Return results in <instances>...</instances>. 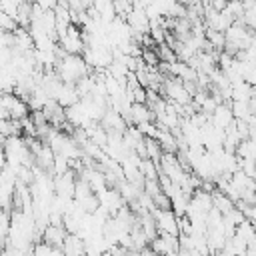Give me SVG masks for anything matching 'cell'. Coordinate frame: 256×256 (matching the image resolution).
Listing matches in <instances>:
<instances>
[{"label": "cell", "mask_w": 256, "mask_h": 256, "mask_svg": "<svg viewBox=\"0 0 256 256\" xmlns=\"http://www.w3.org/2000/svg\"><path fill=\"white\" fill-rule=\"evenodd\" d=\"M96 198H98V204H100V208L108 214V216H116L124 206H126V202L122 200V196H120V192L116 190V188H104L102 192H98L96 194Z\"/></svg>", "instance_id": "obj_4"}, {"label": "cell", "mask_w": 256, "mask_h": 256, "mask_svg": "<svg viewBox=\"0 0 256 256\" xmlns=\"http://www.w3.org/2000/svg\"><path fill=\"white\" fill-rule=\"evenodd\" d=\"M178 2H180V0H178Z\"/></svg>", "instance_id": "obj_18"}, {"label": "cell", "mask_w": 256, "mask_h": 256, "mask_svg": "<svg viewBox=\"0 0 256 256\" xmlns=\"http://www.w3.org/2000/svg\"><path fill=\"white\" fill-rule=\"evenodd\" d=\"M154 222H156V230L158 234H168V236H180L178 230V216L172 210H152Z\"/></svg>", "instance_id": "obj_5"}, {"label": "cell", "mask_w": 256, "mask_h": 256, "mask_svg": "<svg viewBox=\"0 0 256 256\" xmlns=\"http://www.w3.org/2000/svg\"><path fill=\"white\" fill-rule=\"evenodd\" d=\"M244 256H248V254H244Z\"/></svg>", "instance_id": "obj_17"}, {"label": "cell", "mask_w": 256, "mask_h": 256, "mask_svg": "<svg viewBox=\"0 0 256 256\" xmlns=\"http://www.w3.org/2000/svg\"><path fill=\"white\" fill-rule=\"evenodd\" d=\"M212 208L214 210H218L222 216H226L230 210H234L236 208V202L234 200H230L224 192H220V190H212Z\"/></svg>", "instance_id": "obj_12"}, {"label": "cell", "mask_w": 256, "mask_h": 256, "mask_svg": "<svg viewBox=\"0 0 256 256\" xmlns=\"http://www.w3.org/2000/svg\"><path fill=\"white\" fill-rule=\"evenodd\" d=\"M154 114L146 104H132L130 106V114H128V126H140L146 122H152Z\"/></svg>", "instance_id": "obj_11"}, {"label": "cell", "mask_w": 256, "mask_h": 256, "mask_svg": "<svg viewBox=\"0 0 256 256\" xmlns=\"http://www.w3.org/2000/svg\"><path fill=\"white\" fill-rule=\"evenodd\" d=\"M54 100L66 110L68 106L76 104V102L80 100V96H78L74 84H64V82H60V86H58V90H56V94H54Z\"/></svg>", "instance_id": "obj_9"}, {"label": "cell", "mask_w": 256, "mask_h": 256, "mask_svg": "<svg viewBox=\"0 0 256 256\" xmlns=\"http://www.w3.org/2000/svg\"><path fill=\"white\" fill-rule=\"evenodd\" d=\"M208 120H210V124L212 126H216V128H220V130H226L232 122H234V116H232V110H230V104H218L216 106V110L208 116Z\"/></svg>", "instance_id": "obj_7"}, {"label": "cell", "mask_w": 256, "mask_h": 256, "mask_svg": "<svg viewBox=\"0 0 256 256\" xmlns=\"http://www.w3.org/2000/svg\"><path fill=\"white\" fill-rule=\"evenodd\" d=\"M238 238H242L246 244H250L252 240H256V228L250 220H242L238 226H236V232H234Z\"/></svg>", "instance_id": "obj_13"}, {"label": "cell", "mask_w": 256, "mask_h": 256, "mask_svg": "<svg viewBox=\"0 0 256 256\" xmlns=\"http://www.w3.org/2000/svg\"><path fill=\"white\" fill-rule=\"evenodd\" d=\"M66 228L62 224H48L44 230H42V242L54 246V248H60L64 238H66Z\"/></svg>", "instance_id": "obj_10"}, {"label": "cell", "mask_w": 256, "mask_h": 256, "mask_svg": "<svg viewBox=\"0 0 256 256\" xmlns=\"http://www.w3.org/2000/svg\"><path fill=\"white\" fill-rule=\"evenodd\" d=\"M122 256H140V252H136V250H126Z\"/></svg>", "instance_id": "obj_16"}, {"label": "cell", "mask_w": 256, "mask_h": 256, "mask_svg": "<svg viewBox=\"0 0 256 256\" xmlns=\"http://www.w3.org/2000/svg\"><path fill=\"white\" fill-rule=\"evenodd\" d=\"M54 70H56L58 78L64 84H76L78 80H82L84 76L90 74V68H88V64L84 62L82 56H78V54H64L62 50L58 54Z\"/></svg>", "instance_id": "obj_1"}, {"label": "cell", "mask_w": 256, "mask_h": 256, "mask_svg": "<svg viewBox=\"0 0 256 256\" xmlns=\"http://www.w3.org/2000/svg\"><path fill=\"white\" fill-rule=\"evenodd\" d=\"M58 48H62L64 54H78L82 56L86 44H84V34H82V28L76 26V24H70L64 32V36L58 38Z\"/></svg>", "instance_id": "obj_2"}, {"label": "cell", "mask_w": 256, "mask_h": 256, "mask_svg": "<svg viewBox=\"0 0 256 256\" xmlns=\"http://www.w3.org/2000/svg\"><path fill=\"white\" fill-rule=\"evenodd\" d=\"M64 256H86V244L84 238H80L78 234H66L62 246H60Z\"/></svg>", "instance_id": "obj_8"}, {"label": "cell", "mask_w": 256, "mask_h": 256, "mask_svg": "<svg viewBox=\"0 0 256 256\" xmlns=\"http://www.w3.org/2000/svg\"><path fill=\"white\" fill-rule=\"evenodd\" d=\"M162 92H164V96H166L168 102H174V104H178V106H186V104L192 102V96H190L188 90L184 88L182 80H178V78H174V76H170L168 80L162 82Z\"/></svg>", "instance_id": "obj_3"}, {"label": "cell", "mask_w": 256, "mask_h": 256, "mask_svg": "<svg viewBox=\"0 0 256 256\" xmlns=\"http://www.w3.org/2000/svg\"><path fill=\"white\" fill-rule=\"evenodd\" d=\"M208 2V6L212 8V10H216V12H222L224 8H226V4H228V0H206Z\"/></svg>", "instance_id": "obj_15"}, {"label": "cell", "mask_w": 256, "mask_h": 256, "mask_svg": "<svg viewBox=\"0 0 256 256\" xmlns=\"http://www.w3.org/2000/svg\"><path fill=\"white\" fill-rule=\"evenodd\" d=\"M54 178V194L60 196V198H74V184H76V178H74V172H66V174H60V176H52Z\"/></svg>", "instance_id": "obj_6"}, {"label": "cell", "mask_w": 256, "mask_h": 256, "mask_svg": "<svg viewBox=\"0 0 256 256\" xmlns=\"http://www.w3.org/2000/svg\"><path fill=\"white\" fill-rule=\"evenodd\" d=\"M8 230H10V214H8V210L0 208V250L8 242Z\"/></svg>", "instance_id": "obj_14"}]
</instances>
